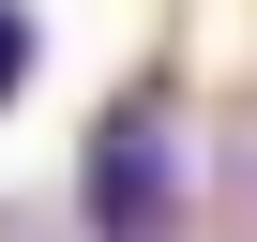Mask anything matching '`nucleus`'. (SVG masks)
Instances as JSON below:
<instances>
[{
	"mask_svg": "<svg viewBox=\"0 0 257 242\" xmlns=\"http://www.w3.org/2000/svg\"><path fill=\"white\" fill-rule=\"evenodd\" d=\"M16 91H31V16L0 0V106H16Z\"/></svg>",
	"mask_w": 257,
	"mask_h": 242,
	"instance_id": "obj_2",
	"label": "nucleus"
},
{
	"mask_svg": "<svg viewBox=\"0 0 257 242\" xmlns=\"http://www.w3.org/2000/svg\"><path fill=\"white\" fill-rule=\"evenodd\" d=\"M91 227L106 242H167L182 227V121L167 106H121L91 137Z\"/></svg>",
	"mask_w": 257,
	"mask_h": 242,
	"instance_id": "obj_1",
	"label": "nucleus"
}]
</instances>
